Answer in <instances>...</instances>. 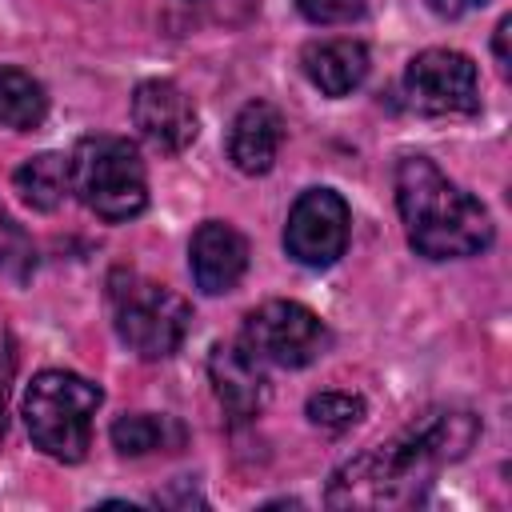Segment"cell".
<instances>
[{
    "mask_svg": "<svg viewBox=\"0 0 512 512\" xmlns=\"http://www.w3.org/2000/svg\"><path fill=\"white\" fill-rule=\"evenodd\" d=\"M480 424L464 408H428L412 424H404L396 436L384 444L368 448L364 456L340 464L328 484V504L332 508H388V504H408L416 500L432 476L460 460Z\"/></svg>",
    "mask_w": 512,
    "mask_h": 512,
    "instance_id": "obj_1",
    "label": "cell"
},
{
    "mask_svg": "<svg viewBox=\"0 0 512 512\" xmlns=\"http://www.w3.org/2000/svg\"><path fill=\"white\" fill-rule=\"evenodd\" d=\"M396 212L412 252L424 260H464L492 244L488 208L428 156H404L396 164Z\"/></svg>",
    "mask_w": 512,
    "mask_h": 512,
    "instance_id": "obj_2",
    "label": "cell"
},
{
    "mask_svg": "<svg viewBox=\"0 0 512 512\" xmlns=\"http://www.w3.org/2000/svg\"><path fill=\"white\" fill-rule=\"evenodd\" d=\"M104 404V388L64 372V368H44L32 376L24 388V428L32 444L60 460V464H80L92 444V416Z\"/></svg>",
    "mask_w": 512,
    "mask_h": 512,
    "instance_id": "obj_3",
    "label": "cell"
},
{
    "mask_svg": "<svg viewBox=\"0 0 512 512\" xmlns=\"http://www.w3.org/2000/svg\"><path fill=\"white\" fill-rule=\"evenodd\" d=\"M68 188L108 224H124L148 208V172L124 136H84L68 156Z\"/></svg>",
    "mask_w": 512,
    "mask_h": 512,
    "instance_id": "obj_4",
    "label": "cell"
},
{
    "mask_svg": "<svg viewBox=\"0 0 512 512\" xmlns=\"http://www.w3.org/2000/svg\"><path fill=\"white\" fill-rule=\"evenodd\" d=\"M108 308L120 344L140 360H168L192 328V308L184 296L128 268L108 276Z\"/></svg>",
    "mask_w": 512,
    "mask_h": 512,
    "instance_id": "obj_5",
    "label": "cell"
},
{
    "mask_svg": "<svg viewBox=\"0 0 512 512\" xmlns=\"http://www.w3.org/2000/svg\"><path fill=\"white\" fill-rule=\"evenodd\" d=\"M328 340H332L328 324L296 300H264L244 316V332H240V344L260 364H276V368L312 364L316 356H324Z\"/></svg>",
    "mask_w": 512,
    "mask_h": 512,
    "instance_id": "obj_6",
    "label": "cell"
},
{
    "mask_svg": "<svg viewBox=\"0 0 512 512\" xmlns=\"http://www.w3.org/2000/svg\"><path fill=\"white\" fill-rule=\"evenodd\" d=\"M404 100L420 116H468L480 108V76L464 52L428 48L404 68Z\"/></svg>",
    "mask_w": 512,
    "mask_h": 512,
    "instance_id": "obj_7",
    "label": "cell"
},
{
    "mask_svg": "<svg viewBox=\"0 0 512 512\" xmlns=\"http://www.w3.org/2000/svg\"><path fill=\"white\" fill-rule=\"evenodd\" d=\"M348 200L332 188H308L296 196L284 224V252L304 268H328L348 248Z\"/></svg>",
    "mask_w": 512,
    "mask_h": 512,
    "instance_id": "obj_8",
    "label": "cell"
},
{
    "mask_svg": "<svg viewBox=\"0 0 512 512\" xmlns=\"http://www.w3.org/2000/svg\"><path fill=\"white\" fill-rule=\"evenodd\" d=\"M132 124H136V132L156 152H168V156L184 152L196 140V132H200L192 100L172 80H144V84H136V92H132Z\"/></svg>",
    "mask_w": 512,
    "mask_h": 512,
    "instance_id": "obj_9",
    "label": "cell"
},
{
    "mask_svg": "<svg viewBox=\"0 0 512 512\" xmlns=\"http://www.w3.org/2000/svg\"><path fill=\"white\" fill-rule=\"evenodd\" d=\"M188 268L204 296L232 292L248 272V240L224 220H204L188 244Z\"/></svg>",
    "mask_w": 512,
    "mask_h": 512,
    "instance_id": "obj_10",
    "label": "cell"
},
{
    "mask_svg": "<svg viewBox=\"0 0 512 512\" xmlns=\"http://www.w3.org/2000/svg\"><path fill=\"white\" fill-rule=\"evenodd\" d=\"M284 144V116L268 100H248L228 128V160L244 176H264Z\"/></svg>",
    "mask_w": 512,
    "mask_h": 512,
    "instance_id": "obj_11",
    "label": "cell"
},
{
    "mask_svg": "<svg viewBox=\"0 0 512 512\" xmlns=\"http://www.w3.org/2000/svg\"><path fill=\"white\" fill-rule=\"evenodd\" d=\"M208 376L220 396V404L232 412V420H248L268 400V376L264 364L244 344H216L208 356Z\"/></svg>",
    "mask_w": 512,
    "mask_h": 512,
    "instance_id": "obj_12",
    "label": "cell"
},
{
    "mask_svg": "<svg viewBox=\"0 0 512 512\" xmlns=\"http://www.w3.org/2000/svg\"><path fill=\"white\" fill-rule=\"evenodd\" d=\"M300 64L324 96H348L368 76V48L360 40H316L304 48Z\"/></svg>",
    "mask_w": 512,
    "mask_h": 512,
    "instance_id": "obj_13",
    "label": "cell"
},
{
    "mask_svg": "<svg viewBox=\"0 0 512 512\" xmlns=\"http://www.w3.org/2000/svg\"><path fill=\"white\" fill-rule=\"evenodd\" d=\"M12 184L28 208L56 212L64 204V196L72 192L68 188V160L60 152H36L12 172Z\"/></svg>",
    "mask_w": 512,
    "mask_h": 512,
    "instance_id": "obj_14",
    "label": "cell"
},
{
    "mask_svg": "<svg viewBox=\"0 0 512 512\" xmlns=\"http://www.w3.org/2000/svg\"><path fill=\"white\" fill-rule=\"evenodd\" d=\"M112 444L120 456H148V452H164V448H180L184 444V428L172 416H156V412H132L120 416L112 424Z\"/></svg>",
    "mask_w": 512,
    "mask_h": 512,
    "instance_id": "obj_15",
    "label": "cell"
},
{
    "mask_svg": "<svg viewBox=\"0 0 512 512\" xmlns=\"http://www.w3.org/2000/svg\"><path fill=\"white\" fill-rule=\"evenodd\" d=\"M48 116V96L44 84L36 76H28L24 68H8L0 64V124L28 132Z\"/></svg>",
    "mask_w": 512,
    "mask_h": 512,
    "instance_id": "obj_16",
    "label": "cell"
},
{
    "mask_svg": "<svg viewBox=\"0 0 512 512\" xmlns=\"http://www.w3.org/2000/svg\"><path fill=\"white\" fill-rule=\"evenodd\" d=\"M36 272V244L32 236L12 220V212L0 204V276L24 284Z\"/></svg>",
    "mask_w": 512,
    "mask_h": 512,
    "instance_id": "obj_17",
    "label": "cell"
},
{
    "mask_svg": "<svg viewBox=\"0 0 512 512\" xmlns=\"http://www.w3.org/2000/svg\"><path fill=\"white\" fill-rule=\"evenodd\" d=\"M308 420L316 424V428H324V432H348L352 424H360L364 420V400L360 396H352V392H316V396H308Z\"/></svg>",
    "mask_w": 512,
    "mask_h": 512,
    "instance_id": "obj_18",
    "label": "cell"
},
{
    "mask_svg": "<svg viewBox=\"0 0 512 512\" xmlns=\"http://www.w3.org/2000/svg\"><path fill=\"white\" fill-rule=\"evenodd\" d=\"M296 12L308 24H352L368 12V0H296Z\"/></svg>",
    "mask_w": 512,
    "mask_h": 512,
    "instance_id": "obj_19",
    "label": "cell"
},
{
    "mask_svg": "<svg viewBox=\"0 0 512 512\" xmlns=\"http://www.w3.org/2000/svg\"><path fill=\"white\" fill-rule=\"evenodd\" d=\"M12 376H16V356H12V344L0 336V440H4V428H8V392H12Z\"/></svg>",
    "mask_w": 512,
    "mask_h": 512,
    "instance_id": "obj_20",
    "label": "cell"
},
{
    "mask_svg": "<svg viewBox=\"0 0 512 512\" xmlns=\"http://www.w3.org/2000/svg\"><path fill=\"white\" fill-rule=\"evenodd\" d=\"M484 0H428V8L436 12V16H448V20H456V16H464V12H472V8H480Z\"/></svg>",
    "mask_w": 512,
    "mask_h": 512,
    "instance_id": "obj_21",
    "label": "cell"
},
{
    "mask_svg": "<svg viewBox=\"0 0 512 512\" xmlns=\"http://www.w3.org/2000/svg\"><path fill=\"white\" fill-rule=\"evenodd\" d=\"M508 32H512V20L504 16L496 24V60H500V68H508Z\"/></svg>",
    "mask_w": 512,
    "mask_h": 512,
    "instance_id": "obj_22",
    "label": "cell"
}]
</instances>
